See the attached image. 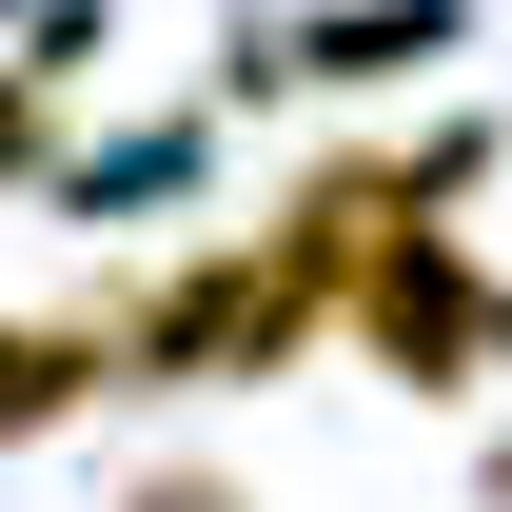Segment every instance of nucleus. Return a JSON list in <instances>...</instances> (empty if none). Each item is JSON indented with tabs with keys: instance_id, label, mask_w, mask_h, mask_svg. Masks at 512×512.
<instances>
[{
	"instance_id": "1",
	"label": "nucleus",
	"mask_w": 512,
	"mask_h": 512,
	"mask_svg": "<svg viewBox=\"0 0 512 512\" xmlns=\"http://www.w3.org/2000/svg\"><path fill=\"white\" fill-rule=\"evenodd\" d=\"M79 316H99L119 394H276V375L335 355V316H316L256 237H158V256H119Z\"/></svg>"
},
{
	"instance_id": "2",
	"label": "nucleus",
	"mask_w": 512,
	"mask_h": 512,
	"mask_svg": "<svg viewBox=\"0 0 512 512\" xmlns=\"http://www.w3.org/2000/svg\"><path fill=\"white\" fill-rule=\"evenodd\" d=\"M493 158H512V138L473 119V99H453V119H414V138H316V158H296V178L256 197L237 237H256V256H276V276H296V296L335 316V296H355V276H375V256L414 237V217L493 197Z\"/></svg>"
},
{
	"instance_id": "3",
	"label": "nucleus",
	"mask_w": 512,
	"mask_h": 512,
	"mask_svg": "<svg viewBox=\"0 0 512 512\" xmlns=\"http://www.w3.org/2000/svg\"><path fill=\"white\" fill-rule=\"evenodd\" d=\"M335 335H355V375H394L414 414H493L512 394V256H473L453 217H414V237L335 296Z\"/></svg>"
},
{
	"instance_id": "4",
	"label": "nucleus",
	"mask_w": 512,
	"mask_h": 512,
	"mask_svg": "<svg viewBox=\"0 0 512 512\" xmlns=\"http://www.w3.org/2000/svg\"><path fill=\"white\" fill-rule=\"evenodd\" d=\"M473 40V0H316V20H256L237 40V99H414V79Z\"/></svg>"
},
{
	"instance_id": "5",
	"label": "nucleus",
	"mask_w": 512,
	"mask_h": 512,
	"mask_svg": "<svg viewBox=\"0 0 512 512\" xmlns=\"http://www.w3.org/2000/svg\"><path fill=\"white\" fill-rule=\"evenodd\" d=\"M99 394H119V355H99V316H0V453L79 434Z\"/></svg>"
},
{
	"instance_id": "6",
	"label": "nucleus",
	"mask_w": 512,
	"mask_h": 512,
	"mask_svg": "<svg viewBox=\"0 0 512 512\" xmlns=\"http://www.w3.org/2000/svg\"><path fill=\"white\" fill-rule=\"evenodd\" d=\"M197 178H217V119H197V99H178V119H138L119 158H60L79 217H158V197H197Z\"/></svg>"
},
{
	"instance_id": "7",
	"label": "nucleus",
	"mask_w": 512,
	"mask_h": 512,
	"mask_svg": "<svg viewBox=\"0 0 512 512\" xmlns=\"http://www.w3.org/2000/svg\"><path fill=\"white\" fill-rule=\"evenodd\" d=\"M60 158H79V99H60L40 60H0V197H40Z\"/></svg>"
},
{
	"instance_id": "8",
	"label": "nucleus",
	"mask_w": 512,
	"mask_h": 512,
	"mask_svg": "<svg viewBox=\"0 0 512 512\" xmlns=\"http://www.w3.org/2000/svg\"><path fill=\"white\" fill-rule=\"evenodd\" d=\"M119 512H256V493L217 473V453H138V473H119Z\"/></svg>"
},
{
	"instance_id": "9",
	"label": "nucleus",
	"mask_w": 512,
	"mask_h": 512,
	"mask_svg": "<svg viewBox=\"0 0 512 512\" xmlns=\"http://www.w3.org/2000/svg\"><path fill=\"white\" fill-rule=\"evenodd\" d=\"M473 512H512V434H493V453H473Z\"/></svg>"
},
{
	"instance_id": "10",
	"label": "nucleus",
	"mask_w": 512,
	"mask_h": 512,
	"mask_svg": "<svg viewBox=\"0 0 512 512\" xmlns=\"http://www.w3.org/2000/svg\"><path fill=\"white\" fill-rule=\"evenodd\" d=\"M0 40H20V0H0Z\"/></svg>"
}]
</instances>
